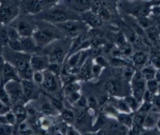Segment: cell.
Wrapping results in <instances>:
<instances>
[{
    "mask_svg": "<svg viewBox=\"0 0 160 135\" xmlns=\"http://www.w3.org/2000/svg\"><path fill=\"white\" fill-rule=\"evenodd\" d=\"M36 20V27L32 35L40 51L52 41L64 38L61 31L54 24Z\"/></svg>",
    "mask_w": 160,
    "mask_h": 135,
    "instance_id": "1",
    "label": "cell"
},
{
    "mask_svg": "<svg viewBox=\"0 0 160 135\" xmlns=\"http://www.w3.org/2000/svg\"><path fill=\"white\" fill-rule=\"evenodd\" d=\"M36 19L44 21L54 24L70 19H79V14L65 6L57 4L48 9H43L36 16Z\"/></svg>",
    "mask_w": 160,
    "mask_h": 135,
    "instance_id": "2",
    "label": "cell"
},
{
    "mask_svg": "<svg viewBox=\"0 0 160 135\" xmlns=\"http://www.w3.org/2000/svg\"><path fill=\"white\" fill-rule=\"evenodd\" d=\"M68 39L69 38L64 37L56 39L43 48L41 51L44 52L42 54L48 56L50 62L61 64L66 56V47Z\"/></svg>",
    "mask_w": 160,
    "mask_h": 135,
    "instance_id": "3",
    "label": "cell"
},
{
    "mask_svg": "<svg viewBox=\"0 0 160 135\" xmlns=\"http://www.w3.org/2000/svg\"><path fill=\"white\" fill-rule=\"evenodd\" d=\"M20 1L1 0L0 21L4 25L11 23L20 14Z\"/></svg>",
    "mask_w": 160,
    "mask_h": 135,
    "instance_id": "4",
    "label": "cell"
},
{
    "mask_svg": "<svg viewBox=\"0 0 160 135\" xmlns=\"http://www.w3.org/2000/svg\"><path fill=\"white\" fill-rule=\"evenodd\" d=\"M66 38L73 39L80 34L87 32L88 26L82 20L70 19L55 24Z\"/></svg>",
    "mask_w": 160,
    "mask_h": 135,
    "instance_id": "5",
    "label": "cell"
},
{
    "mask_svg": "<svg viewBox=\"0 0 160 135\" xmlns=\"http://www.w3.org/2000/svg\"><path fill=\"white\" fill-rule=\"evenodd\" d=\"M9 24L16 28L21 37L31 36L36 29V20L33 16L21 14Z\"/></svg>",
    "mask_w": 160,
    "mask_h": 135,
    "instance_id": "6",
    "label": "cell"
},
{
    "mask_svg": "<svg viewBox=\"0 0 160 135\" xmlns=\"http://www.w3.org/2000/svg\"><path fill=\"white\" fill-rule=\"evenodd\" d=\"M12 106L18 102H24L23 89L21 80H9L4 84Z\"/></svg>",
    "mask_w": 160,
    "mask_h": 135,
    "instance_id": "7",
    "label": "cell"
},
{
    "mask_svg": "<svg viewBox=\"0 0 160 135\" xmlns=\"http://www.w3.org/2000/svg\"><path fill=\"white\" fill-rule=\"evenodd\" d=\"M131 80L133 96L139 102H141L143 99V96L146 91V81L141 72H135Z\"/></svg>",
    "mask_w": 160,
    "mask_h": 135,
    "instance_id": "8",
    "label": "cell"
},
{
    "mask_svg": "<svg viewBox=\"0 0 160 135\" xmlns=\"http://www.w3.org/2000/svg\"><path fill=\"white\" fill-rule=\"evenodd\" d=\"M20 14L36 16L43 10L42 0H21Z\"/></svg>",
    "mask_w": 160,
    "mask_h": 135,
    "instance_id": "9",
    "label": "cell"
},
{
    "mask_svg": "<svg viewBox=\"0 0 160 135\" xmlns=\"http://www.w3.org/2000/svg\"><path fill=\"white\" fill-rule=\"evenodd\" d=\"M21 82L23 89L24 102L39 97L40 91L38 87L40 86L36 84L32 79H21Z\"/></svg>",
    "mask_w": 160,
    "mask_h": 135,
    "instance_id": "10",
    "label": "cell"
},
{
    "mask_svg": "<svg viewBox=\"0 0 160 135\" xmlns=\"http://www.w3.org/2000/svg\"><path fill=\"white\" fill-rule=\"evenodd\" d=\"M50 64L48 56L45 54H34L31 56L30 64L34 71H43L48 69Z\"/></svg>",
    "mask_w": 160,
    "mask_h": 135,
    "instance_id": "11",
    "label": "cell"
},
{
    "mask_svg": "<svg viewBox=\"0 0 160 135\" xmlns=\"http://www.w3.org/2000/svg\"><path fill=\"white\" fill-rule=\"evenodd\" d=\"M43 74L44 79L40 86L45 92L48 93H52L56 91L58 89L59 84L58 80V76L52 74L48 69L43 71Z\"/></svg>",
    "mask_w": 160,
    "mask_h": 135,
    "instance_id": "12",
    "label": "cell"
},
{
    "mask_svg": "<svg viewBox=\"0 0 160 135\" xmlns=\"http://www.w3.org/2000/svg\"><path fill=\"white\" fill-rule=\"evenodd\" d=\"M0 78L3 84L9 80H21L15 66L7 61L0 72Z\"/></svg>",
    "mask_w": 160,
    "mask_h": 135,
    "instance_id": "13",
    "label": "cell"
},
{
    "mask_svg": "<svg viewBox=\"0 0 160 135\" xmlns=\"http://www.w3.org/2000/svg\"><path fill=\"white\" fill-rule=\"evenodd\" d=\"M80 19L86 25L92 28H98L101 26L102 21L101 18L91 9L79 13Z\"/></svg>",
    "mask_w": 160,
    "mask_h": 135,
    "instance_id": "14",
    "label": "cell"
},
{
    "mask_svg": "<svg viewBox=\"0 0 160 135\" xmlns=\"http://www.w3.org/2000/svg\"><path fill=\"white\" fill-rule=\"evenodd\" d=\"M20 41H21L23 52L32 55V54L38 53V52L40 51L39 48L37 46L32 36L21 37Z\"/></svg>",
    "mask_w": 160,
    "mask_h": 135,
    "instance_id": "15",
    "label": "cell"
},
{
    "mask_svg": "<svg viewBox=\"0 0 160 135\" xmlns=\"http://www.w3.org/2000/svg\"><path fill=\"white\" fill-rule=\"evenodd\" d=\"M64 1L66 7L76 11L78 13L89 10L91 9L92 0H62Z\"/></svg>",
    "mask_w": 160,
    "mask_h": 135,
    "instance_id": "16",
    "label": "cell"
},
{
    "mask_svg": "<svg viewBox=\"0 0 160 135\" xmlns=\"http://www.w3.org/2000/svg\"><path fill=\"white\" fill-rule=\"evenodd\" d=\"M159 112L158 109H153L146 114L143 122V129H151L156 127Z\"/></svg>",
    "mask_w": 160,
    "mask_h": 135,
    "instance_id": "17",
    "label": "cell"
},
{
    "mask_svg": "<svg viewBox=\"0 0 160 135\" xmlns=\"http://www.w3.org/2000/svg\"><path fill=\"white\" fill-rule=\"evenodd\" d=\"M11 109L12 111L16 117V124H19L26 120L28 112L23 102H21L14 104L11 107Z\"/></svg>",
    "mask_w": 160,
    "mask_h": 135,
    "instance_id": "18",
    "label": "cell"
},
{
    "mask_svg": "<svg viewBox=\"0 0 160 135\" xmlns=\"http://www.w3.org/2000/svg\"><path fill=\"white\" fill-rule=\"evenodd\" d=\"M92 63L90 59L86 58L82 62L78 70L79 76L83 79H88L92 77Z\"/></svg>",
    "mask_w": 160,
    "mask_h": 135,
    "instance_id": "19",
    "label": "cell"
},
{
    "mask_svg": "<svg viewBox=\"0 0 160 135\" xmlns=\"http://www.w3.org/2000/svg\"><path fill=\"white\" fill-rule=\"evenodd\" d=\"M146 114L138 112L136 115L132 117V126L130 129L132 130V131L136 134H138L141 132V129H143V122L144 116Z\"/></svg>",
    "mask_w": 160,
    "mask_h": 135,
    "instance_id": "20",
    "label": "cell"
},
{
    "mask_svg": "<svg viewBox=\"0 0 160 135\" xmlns=\"http://www.w3.org/2000/svg\"><path fill=\"white\" fill-rule=\"evenodd\" d=\"M117 120L124 125L129 129L131 128L132 122V117L130 115V113L126 112H118L116 115Z\"/></svg>",
    "mask_w": 160,
    "mask_h": 135,
    "instance_id": "21",
    "label": "cell"
},
{
    "mask_svg": "<svg viewBox=\"0 0 160 135\" xmlns=\"http://www.w3.org/2000/svg\"><path fill=\"white\" fill-rule=\"evenodd\" d=\"M129 129L128 128L120 123L118 121L112 123L110 126V131L112 134H124L128 132Z\"/></svg>",
    "mask_w": 160,
    "mask_h": 135,
    "instance_id": "22",
    "label": "cell"
},
{
    "mask_svg": "<svg viewBox=\"0 0 160 135\" xmlns=\"http://www.w3.org/2000/svg\"><path fill=\"white\" fill-rule=\"evenodd\" d=\"M147 59V55L143 52H136L132 56L131 58L133 64L136 66L144 65L146 62Z\"/></svg>",
    "mask_w": 160,
    "mask_h": 135,
    "instance_id": "23",
    "label": "cell"
},
{
    "mask_svg": "<svg viewBox=\"0 0 160 135\" xmlns=\"http://www.w3.org/2000/svg\"><path fill=\"white\" fill-rule=\"evenodd\" d=\"M0 101L6 106L9 107V108H11L12 105L9 94L6 91L4 84L2 82H1L0 84Z\"/></svg>",
    "mask_w": 160,
    "mask_h": 135,
    "instance_id": "24",
    "label": "cell"
},
{
    "mask_svg": "<svg viewBox=\"0 0 160 135\" xmlns=\"http://www.w3.org/2000/svg\"><path fill=\"white\" fill-rule=\"evenodd\" d=\"M114 107L118 111H119L121 112L131 113V112L132 111L124 101V99H117L115 102Z\"/></svg>",
    "mask_w": 160,
    "mask_h": 135,
    "instance_id": "25",
    "label": "cell"
},
{
    "mask_svg": "<svg viewBox=\"0 0 160 135\" xmlns=\"http://www.w3.org/2000/svg\"><path fill=\"white\" fill-rule=\"evenodd\" d=\"M141 72L146 81L150 80L155 78L156 70L155 68L152 66H148L144 68Z\"/></svg>",
    "mask_w": 160,
    "mask_h": 135,
    "instance_id": "26",
    "label": "cell"
},
{
    "mask_svg": "<svg viewBox=\"0 0 160 135\" xmlns=\"http://www.w3.org/2000/svg\"><path fill=\"white\" fill-rule=\"evenodd\" d=\"M79 89H80V85L78 82L75 81H72L71 82L65 84V86L64 88V95L66 96L70 93L79 91Z\"/></svg>",
    "mask_w": 160,
    "mask_h": 135,
    "instance_id": "27",
    "label": "cell"
},
{
    "mask_svg": "<svg viewBox=\"0 0 160 135\" xmlns=\"http://www.w3.org/2000/svg\"><path fill=\"white\" fill-rule=\"evenodd\" d=\"M41 111L42 114L47 116H55L56 114V112H58L53 108L50 102L44 103L41 107Z\"/></svg>",
    "mask_w": 160,
    "mask_h": 135,
    "instance_id": "28",
    "label": "cell"
},
{
    "mask_svg": "<svg viewBox=\"0 0 160 135\" xmlns=\"http://www.w3.org/2000/svg\"><path fill=\"white\" fill-rule=\"evenodd\" d=\"M61 115L64 121L68 124H72L75 121V115L73 113V112L71 110H62Z\"/></svg>",
    "mask_w": 160,
    "mask_h": 135,
    "instance_id": "29",
    "label": "cell"
},
{
    "mask_svg": "<svg viewBox=\"0 0 160 135\" xmlns=\"http://www.w3.org/2000/svg\"><path fill=\"white\" fill-rule=\"evenodd\" d=\"M6 30L9 39H19L21 36L15 27L11 24L6 25Z\"/></svg>",
    "mask_w": 160,
    "mask_h": 135,
    "instance_id": "30",
    "label": "cell"
},
{
    "mask_svg": "<svg viewBox=\"0 0 160 135\" xmlns=\"http://www.w3.org/2000/svg\"><path fill=\"white\" fill-rule=\"evenodd\" d=\"M7 46L11 50L16 52H22V46L19 39H9Z\"/></svg>",
    "mask_w": 160,
    "mask_h": 135,
    "instance_id": "31",
    "label": "cell"
},
{
    "mask_svg": "<svg viewBox=\"0 0 160 135\" xmlns=\"http://www.w3.org/2000/svg\"><path fill=\"white\" fill-rule=\"evenodd\" d=\"M146 87L147 88V90L149 91L154 94H156L158 92L159 82L156 80L155 78L148 80L146 82Z\"/></svg>",
    "mask_w": 160,
    "mask_h": 135,
    "instance_id": "32",
    "label": "cell"
},
{
    "mask_svg": "<svg viewBox=\"0 0 160 135\" xmlns=\"http://www.w3.org/2000/svg\"><path fill=\"white\" fill-rule=\"evenodd\" d=\"M124 99L132 111H136L138 109L139 102L133 96L126 97Z\"/></svg>",
    "mask_w": 160,
    "mask_h": 135,
    "instance_id": "33",
    "label": "cell"
},
{
    "mask_svg": "<svg viewBox=\"0 0 160 135\" xmlns=\"http://www.w3.org/2000/svg\"><path fill=\"white\" fill-rule=\"evenodd\" d=\"M14 126L8 123H0V135H9L14 132Z\"/></svg>",
    "mask_w": 160,
    "mask_h": 135,
    "instance_id": "34",
    "label": "cell"
},
{
    "mask_svg": "<svg viewBox=\"0 0 160 135\" xmlns=\"http://www.w3.org/2000/svg\"><path fill=\"white\" fill-rule=\"evenodd\" d=\"M4 116L6 123L12 126H14L16 124V122H17L16 117L11 109L9 110L7 112H6L4 114Z\"/></svg>",
    "mask_w": 160,
    "mask_h": 135,
    "instance_id": "35",
    "label": "cell"
},
{
    "mask_svg": "<svg viewBox=\"0 0 160 135\" xmlns=\"http://www.w3.org/2000/svg\"><path fill=\"white\" fill-rule=\"evenodd\" d=\"M8 40L9 38L6 30V25H3L0 31V44L3 47L7 46Z\"/></svg>",
    "mask_w": 160,
    "mask_h": 135,
    "instance_id": "36",
    "label": "cell"
},
{
    "mask_svg": "<svg viewBox=\"0 0 160 135\" xmlns=\"http://www.w3.org/2000/svg\"><path fill=\"white\" fill-rule=\"evenodd\" d=\"M152 106H153L152 102L144 101V102H142L141 106L140 107H139L138 111L139 112L146 114L152 109Z\"/></svg>",
    "mask_w": 160,
    "mask_h": 135,
    "instance_id": "37",
    "label": "cell"
},
{
    "mask_svg": "<svg viewBox=\"0 0 160 135\" xmlns=\"http://www.w3.org/2000/svg\"><path fill=\"white\" fill-rule=\"evenodd\" d=\"M48 70H49L51 72L55 74L56 76H59L62 71V68H61V64L50 62L48 66Z\"/></svg>",
    "mask_w": 160,
    "mask_h": 135,
    "instance_id": "38",
    "label": "cell"
},
{
    "mask_svg": "<svg viewBox=\"0 0 160 135\" xmlns=\"http://www.w3.org/2000/svg\"><path fill=\"white\" fill-rule=\"evenodd\" d=\"M48 97L51 99L50 100V103L51 104V106L53 107V108L56 110L58 112H62L63 110V105L62 103L58 99L51 97L49 95L48 96Z\"/></svg>",
    "mask_w": 160,
    "mask_h": 135,
    "instance_id": "39",
    "label": "cell"
},
{
    "mask_svg": "<svg viewBox=\"0 0 160 135\" xmlns=\"http://www.w3.org/2000/svg\"><path fill=\"white\" fill-rule=\"evenodd\" d=\"M150 62H151L152 66L155 69H160V54L154 53L151 55L149 58Z\"/></svg>",
    "mask_w": 160,
    "mask_h": 135,
    "instance_id": "40",
    "label": "cell"
},
{
    "mask_svg": "<svg viewBox=\"0 0 160 135\" xmlns=\"http://www.w3.org/2000/svg\"><path fill=\"white\" fill-rule=\"evenodd\" d=\"M104 88L106 91L110 95L114 94L116 91V87L115 83L111 80L106 82L104 84Z\"/></svg>",
    "mask_w": 160,
    "mask_h": 135,
    "instance_id": "41",
    "label": "cell"
},
{
    "mask_svg": "<svg viewBox=\"0 0 160 135\" xmlns=\"http://www.w3.org/2000/svg\"><path fill=\"white\" fill-rule=\"evenodd\" d=\"M44 79L43 71H34L32 80L38 85L41 86Z\"/></svg>",
    "mask_w": 160,
    "mask_h": 135,
    "instance_id": "42",
    "label": "cell"
},
{
    "mask_svg": "<svg viewBox=\"0 0 160 135\" xmlns=\"http://www.w3.org/2000/svg\"><path fill=\"white\" fill-rule=\"evenodd\" d=\"M81 95L79 94V91H77V92H72V93H70L66 96L68 101L71 103V104H75L76 103V102L78 101V99H79L80 96Z\"/></svg>",
    "mask_w": 160,
    "mask_h": 135,
    "instance_id": "43",
    "label": "cell"
},
{
    "mask_svg": "<svg viewBox=\"0 0 160 135\" xmlns=\"http://www.w3.org/2000/svg\"><path fill=\"white\" fill-rule=\"evenodd\" d=\"M18 124H19L18 129L20 132L23 133V134H26V133L29 134L30 133L31 128H30L29 124L27 122H26L24 121H22V122L19 123Z\"/></svg>",
    "mask_w": 160,
    "mask_h": 135,
    "instance_id": "44",
    "label": "cell"
},
{
    "mask_svg": "<svg viewBox=\"0 0 160 135\" xmlns=\"http://www.w3.org/2000/svg\"><path fill=\"white\" fill-rule=\"evenodd\" d=\"M134 72H135L134 69L132 66H130L128 65H126L123 70L124 76L128 79H131Z\"/></svg>",
    "mask_w": 160,
    "mask_h": 135,
    "instance_id": "45",
    "label": "cell"
},
{
    "mask_svg": "<svg viewBox=\"0 0 160 135\" xmlns=\"http://www.w3.org/2000/svg\"><path fill=\"white\" fill-rule=\"evenodd\" d=\"M61 1H62V0H42L43 9L59 4V3Z\"/></svg>",
    "mask_w": 160,
    "mask_h": 135,
    "instance_id": "46",
    "label": "cell"
},
{
    "mask_svg": "<svg viewBox=\"0 0 160 135\" xmlns=\"http://www.w3.org/2000/svg\"><path fill=\"white\" fill-rule=\"evenodd\" d=\"M95 62L96 64L101 66L102 68H106L108 66V62L105 58L101 54L95 57Z\"/></svg>",
    "mask_w": 160,
    "mask_h": 135,
    "instance_id": "47",
    "label": "cell"
},
{
    "mask_svg": "<svg viewBox=\"0 0 160 135\" xmlns=\"http://www.w3.org/2000/svg\"><path fill=\"white\" fill-rule=\"evenodd\" d=\"M148 35L153 40H157L159 38V31L154 27H151V28H150L149 29V30H148Z\"/></svg>",
    "mask_w": 160,
    "mask_h": 135,
    "instance_id": "48",
    "label": "cell"
},
{
    "mask_svg": "<svg viewBox=\"0 0 160 135\" xmlns=\"http://www.w3.org/2000/svg\"><path fill=\"white\" fill-rule=\"evenodd\" d=\"M102 70V67L99 66V64L95 63L92 64V70H91V73H92V76L94 77H97L101 73V71Z\"/></svg>",
    "mask_w": 160,
    "mask_h": 135,
    "instance_id": "49",
    "label": "cell"
},
{
    "mask_svg": "<svg viewBox=\"0 0 160 135\" xmlns=\"http://www.w3.org/2000/svg\"><path fill=\"white\" fill-rule=\"evenodd\" d=\"M74 115H75V119L78 120V121L82 120V119L85 116V111L83 109V108H79Z\"/></svg>",
    "mask_w": 160,
    "mask_h": 135,
    "instance_id": "50",
    "label": "cell"
},
{
    "mask_svg": "<svg viewBox=\"0 0 160 135\" xmlns=\"http://www.w3.org/2000/svg\"><path fill=\"white\" fill-rule=\"evenodd\" d=\"M111 63L114 65V66H125L126 65H128V64L124 61H123L122 59H120L119 58H113L112 60H111Z\"/></svg>",
    "mask_w": 160,
    "mask_h": 135,
    "instance_id": "51",
    "label": "cell"
},
{
    "mask_svg": "<svg viewBox=\"0 0 160 135\" xmlns=\"http://www.w3.org/2000/svg\"><path fill=\"white\" fill-rule=\"evenodd\" d=\"M88 104V99L84 96H81L78 101L75 104L79 108H84Z\"/></svg>",
    "mask_w": 160,
    "mask_h": 135,
    "instance_id": "52",
    "label": "cell"
},
{
    "mask_svg": "<svg viewBox=\"0 0 160 135\" xmlns=\"http://www.w3.org/2000/svg\"><path fill=\"white\" fill-rule=\"evenodd\" d=\"M11 108L6 106L0 101V115H4L6 112H7Z\"/></svg>",
    "mask_w": 160,
    "mask_h": 135,
    "instance_id": "53",
    "label": "cell"
},
{
    "mask_svg": "<svg viewBox=\"0 0 160 135\" xmlns=\"http://www.w3.org/2000/svg\"><path fill=\"white\" fill-rule=\"evenodd\" d=\"M88 102L89 105L90 106H91V108H94L96 106V101L94 99V98H93V97H91L88 100Z\"/></svg>",
    "mask_w": 160,
    "mask_h": 135,
    "instance_id": "54",
    "label": "cell"
},
{
    "mask_svg": "<svg viewBox=\"0 0 160 135\" xmlns=\"http://www.w3.org/2000/svg\"><path fill=\"white\" fill-rule=\"evenodd\" d=\"M5 62H6V59H5L4 57L3 56V55L2 54H0V72H1Z\"/></svg>",
    "mask_w": 160,
    "mask_h": 135,
    "instance_id": "55",
    "label": "cell"
},
{
    "mask_svg": "<svg viewBox=\"0 0 160 135\" xmlns=\"http://www.w3.org/2000/svg\"><path fill=\"white\" fill-rule=\"evenodd\" d=\"M156 127H157V128L160 131V112H159V118H158V122H157Z\"/></svg>",
    "mask_w": 160,
    "mask_h": 135,
    "instance_id": "56",
    "label": "cell"
},
{
    "mask_svg": "<svg viewBox=\"0 0 160 135\" xmlns=\"http://www.w3.org/2000/svg\"><path fill=\"white\" fill-rule=\"evenodd\" d=\"M2 49H3V46H1V45L0 44V54H2Z\"/></svg>",
    "mask_w": 160,
    "mask_h": 135,
    "instance_id": "57",
    "label": "cell"
},
{
    "mask_svg": "<svg viewBox=\"0 0 160 135\" xmlns=\"http://www.w3.org/2000/svg\"><path fill=\"white\" fill-rule=\"evenodd\" d=\"M3 24H2L1 22V21H0V31H1V28H2V27L3 26Z\"/></svg>",
    "mask_w": 160,
    "mask_h": 135,
    "instance_id": "58",
    "label": "cell"
},
{
    "mask_svg": "<svg viewBox=\"0 0 160 135\" xmlns=\"http://www.w3.org/2000/svg\"><path fill=\"white\" fill-rule=\"evenodd\" d=\"M1 78H0V84H1Z\"/></svg>",
    "mask_w": 160,
    "mask_h": 135,
    "instance_id": "59",
    "label": "cell"
},
{
    "mask_svg": "<svg viewBox=\"0 0 160 135\" xmlns=\"http://www.w3.org/2000/svg\"><path fill=\"white\" fill-rule=\"evenodd\" d=\"M142 1H149V0H142Z\"/></svg>",
    "mask_w": 160,
    "mask_h": 135,
    "instance_id": "60",
    "label": "cell"
},
{
    "mask_svg": "<svg viewBox=\"0 0 160 135\" xmlns=\"http://www.w3.org/2000/svg\"><path fill=\"white\" fill-rule=\"evenodd\" d=\"M0 2H1V0H0Z\"/></svg>",
    "mask_w": 160,
    "mask_h": 135,
    "instance_id": "61",
    "label": "cell"
}]
</instances>
